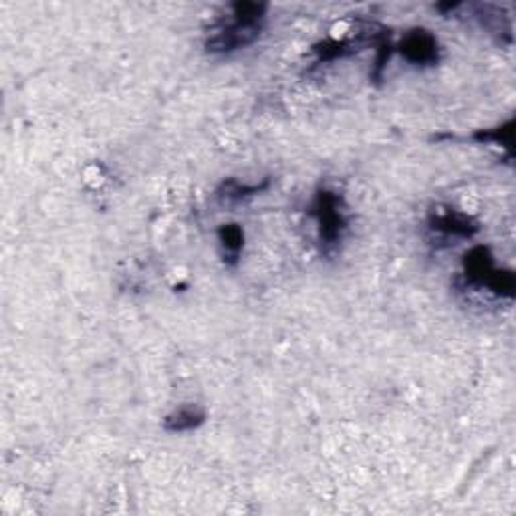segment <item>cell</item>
<instances>
[{"label":"cell","mask_w":516,"mask_h":516,"mask_svg":"<svg viewBox=\"0 0 516 516\" xmlns=\"http://www.w3.org/2000/svg\"><path fill=\"white\" fill-rule=\"evenodd\" d=\"M266 3H234L230 5V14L220 19L206 39V51L212 55H228L253 44L264 29Z\"/></svg>","instance_id":"cell-1"},{"label":"cell","mask_w":516,"mask_h":516,"mask_svg":"<svg viewBox=\"0 0 516 516\" xmlns=\"http://www.w3.org/2000/svg\"><path fill=\"white\" fill-rule=\"evenodd\" d=\"M309 216L317 220V234L319 244H321L325 254L335 253L343 243L347 233V212L341 194L329 188L319 190L313 202L309 206Z\"/></svg>","instance_id":"cell-2"},{"label":"cell","mask_w":516,"mask_h":516,"mask_svg":"<svg viewBox=\"0 0 516 516\" xmlns=\"http://www.w3.org/2000/svg\"><path fill=\"white\" fill-rule=\"evenodd\" d=\"M394 51L414 67H435L442 57L440 43L428 29L407 31Z\"/></svg>","instance_id":"cell-3"},{"label":"cell","mask_w":516,"mask_h":516,"mask_svg":"<svg viewBox=\"0 0 516 516\" xmlns=\"http://www.w3.org/2000/svg\"><path fill=\"white\" fill-rule=\"evenodd\" d=\"M430 233L440 240H470L480 233V225L456 208H435L428 216Z\"/></svg>","instance_id":"cell-4"},{"label":"cell","mask_w":516,"mask_h":516,"mask_svg":"<svg viewBox=\"0 0 516 516\" xmlns=\"http://www.w3.org/2000/svg\"><path fill=\"white\" fill-rule=\"evenodd\" d=\"M494 256L488 246H474L464 254L462 261V279H464L466 287L473 289H484L491 274L494 272Z\"/></svg>","instance_id":"cell-5"},{"label":"cell","mask_w":516,"mask_h":516,"mask_svg":"<svg viewBox=\"0 0 516 516\" xmlns=\"http://www.w3.org/2000/svg\"><path fill=\"white\" fill-rule=\"evenodd\" d=\"M218 244L222 261L226 266H236L244 251V228L236 222H228L218 228Z\"/></svg>","instance_id":"cell-6"},{"label":"cell","mask_w":516,"mask_h":516,"mask_svg":"<svg viewBox=\"0 0 516 516\" xmlns=\"http://www.w3.org/2000/svg\"><path fill=\"white\" fill-rule=\"evenodd\" d=\"M206 422V412L198 406H182L164 417V430L172 434L198 430Z\"/></svg>","instance_id":"cell-7"},{"label":"cell","mask_w":516,"mask_h":516,"mask_svg":"<svg viewBox=\"0 0 516 516\" xmlns=\"http://www.w3.org/2000/svg\"><path fill=\"white\" fill-rule=\"evenodd\" d=\"M271 186V177H266L263 184H254V186H248V184H240L234 177H228V180L222 182L216 190V198L222 204H228V206H233V204L238 202H244L248 198H253V196L264 192L266 188Z\"/></svg>","instance_id":"cell-8"},{"label":"cell","mask_w":516,"mask_h":516,"mask_svg":"<svg viewBox=\"0 0 516 516\" xmlns=\"http://www.w3.org/2000/svg\"><path fill=\"white\" fill-rule=\"evenodd\" d=\"M488 292H492L494 297L498 299H514V291H516V279L512 271H501V269H494V272L491 274V279H488L486 287Z\"/></svg>","instance_id":"cell-9"},{"label":"cell","mask_w":516,"mask_h":516,"mask_svg":"<svg viewBox=\"0 0 516 516\" xmlns=\"http://www.w3.org/2000/svg\"><path fill=\"white\" fill-rule=\"evenodd\" d=\"M512 131H514V119L506 121L504 126L494 128V129H480L473 133V139L478 144H498L504 148L512 146Z\"/></svg>","instance_id":"cell-10"}]
</instances>
